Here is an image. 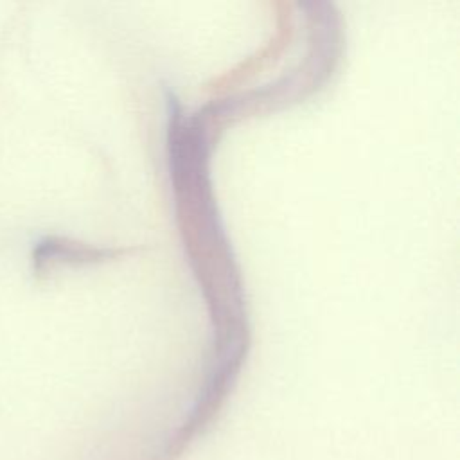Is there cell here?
<instances>
[{"mask_svg":"<svg viewBox=\"0 0 460 460\" xmlns=\"http://www.w3.org/2000/svg\"><path fill=\"white\" fill-rule=\"evenodd\" d=\"M124 250L113 248H93L79 243H70L66 239H47L40 244L36 252V266L41 270L47 262L52 261H77V262H90L101 259H111L122 253Z\"/></svg>","mask_w":460,"mask_h":460,"instance_id":"6da1fadb","label":"cell"}]
</instances>
